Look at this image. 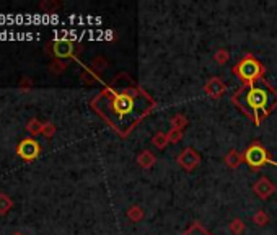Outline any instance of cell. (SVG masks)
Here are the masks:
<instances>
[{
	"label": "cell",
	"instance_id": "cell-1",
	"mask_svg": "<svg viewBox=\"0 0 277 235\" xmlns=\"http://www.w3.org/2000/svg\"><path fill=\"white\" fill-rule=\"evenodd\" d=\"M149 108V101L144 96H131V95H116L111 100V111H113V118L111 121H116V126L119 129H127L131 124H134L138 119L142 113L147 111Z\"/></svg>",
	"mask_w": 277,
	"mask_h": 235
},
{
	"label": "cell",
	"instance_id": "cell-2",
	"mask_svg": "<svg viewBox=\"0 0 277 235\" xmlns=\"http://www.w3.org/2000/svg\"><path fill=\"white\" fill-rule=\"evenodd\" d=\"M246 105L251 110H254V113L258 114V111H266L271 105V93L262 87H254L246 93Z\"/></svg>",
	"mask_w": 277,
	"mask_h": 235
},
{
	"label": "cell",
	"instance_id": "cell-3",
	"mask_svg": "<svg viewBox=\"0 0 277 235\" xmlns=\"http://www.w3.org/2000/svg\"><path fill=\"white\" fill-rule=\"evenodd\" d=\"M238 75L243 80H246L251 83L254 78L259 77L261 75V65H259L258 61L251 59V57H248V59L241 61L240 65H238Z\"/></svg>",
	"mask_w": 277,
	"mask_h": 235
},
{
	"label": "cell",
	"instance_id": "cell-4",
	"mask_svg": "<svg viewBox=\"0 0 277 235\" xmlns=\"http://www.w3.org/2000/svg\"><path fill=\"white\" fill-rule=\"evenodd\" d=\"M246 162L251 167L258 168V167L264 165V163H269L271 158L267 157L266 150L262 147H259V145H253V147H249L248 152H246Z\"/></svg>",
	"mask_w": 277,
	"mask_h": 235
},
{
	"label": "cell",
	"instance_id": "cell-5",
	"mask_svg": "<svg viewBox=\"0 0 277 235\" xmlns=\"http://www.w3.org/2000/svg\"><path fill=\"white\" fill-rule=\"evenodd\" d=\"M20 152L25 155L26 158H31V157H34L38 152V145L36 142H33V141H25L23 145L20 147Z\"/></svg>",
	"mask_w": 277,
	"mask_h": 235
},
{
	"label": "cell",
	"instance_id": "cell-6",
	"mask_svg": "<svg viewBox=\"0 0 277 235\" xmlns=\"http://www.w3.org/2000/svg\"><path fill=\"white\" fill-rule=\"evenodd\" d=\"M180 162H181L186 168H193V165H196V163L199 162V158L196 157V155H194L193 152H191V150H186V152H183V154H181Z\"/></svg>",
	"mask_w": 277,
	"mask_h": 235
},
{
	"label": "cell",
	"instance_id": "cell-7",
	"mask_svg": "<svg viewBox=\"0 0 277 235\" xmlns=\"http://www.w3.org/2000/svg\"><path fill=\"white\" fill-rule=\"evenodd\" d=\"M256 191L261 194L262 198H266L267 194L272 191V186H271V183H269L267 180H261V181H259V183L256 185Z\"/></svg>",
	"mask_w": 277,
	"mask_h": 235
},
{
	"label": "cell",
	"instance_id": "cell-8",
	"mask_svg": "<svg viewBox=\"0 0 277 235\" xmlns=\"http://www.w3.org/2000/svg\"><path fill=\"white\" fill-rule=\"evenodd\" d=\"M56 52L59 56H69L72 52V44L67 43V41H61L56 44Z\"/></svg>",
	"mask_w": 277,
	"mask_h": 235
},
{
	"label": "cell",
	"instance_id": "cell-9",
	"mask_svg": "<svg viewBox=\"0 0 277 235\" xmlns=\"http://www.w3.org/2000/svg\"><path fill=\"white\" fill-rule=\"evenodd\" d=\"M223 90V87L218 83V80H214L211 85H209V93H212V95H218Z\"/></svg>",
	"mask_w": 277,
	"mask_h": 235
},
{
	"label": "cell",
	"instance_id": "cell-10",
	"mask_svg": "<svg viewBox=\"0 0 277 235\" xmlns=\"http://www.w3.org/2000/svg\"><path fill=\"white\" fill-rule=\"evenodd\" d=\"M186 235H207V234H205V232H204V230H202V229H200V227H199V225H194V227H193V229H191V230H189V232H187Z\"/></svg>",
	"mask_w": 277,
	"mask_h": 235
}]
</instances>
